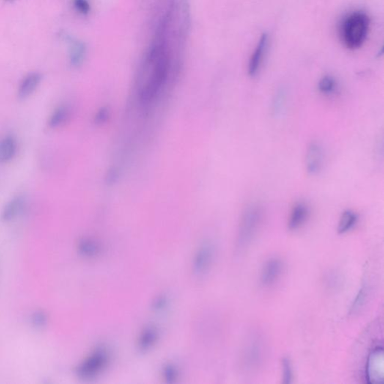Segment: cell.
Returning <instances> with one entry per match:
<instances>
[{"mask_svg":"<svg viewBox=\"0 0 384 384\" xmlns=\"http://www.w3.org/2000/svg\"><path fill=\"white\" fill-rule=\"evenodd\" d=\"M337 88V81L333 76L325 75L319 80L318 90L323 95H333L336 92Z\"/></svg>","mask_w":384,"mask_h":384,"instance_id":"20","label":"cell"},{"mask_svg":"<svg viewBox=\"0 0 384 384\" xmlns=\"http://www.w3.org/2000/svg\"><path fill=\"white\" fill-rule=\"evenodd\" d=\"M269 46V37L267 34H263L260 38L259 41L251 57L249 59L248 66V73L251 77L255 76L259 72L261 66L264 62V58L267 54V49Z\"/></svg>","mask_w":384,"mask_h":384,"instance_id":"7","label":"cell"},{"mask_svg":"<svg viewBox=\"0 0 384 384\" xmlns=\"http://www.w3.org/2000/svg\"><path fill=\"white\" fill-rule=\"evenodd\" d=\"M265 345L261 336H253L246 343L243 351V366L248 371H254L264 361Z\"/></svg>","mask_w":384,"mask_h":384,"instance_id":"4","label":"cell"},{"mask_svg":"<svg viewBox=\"0 0 384 384\" xmlns=\"http://www.w3.org/2000/svg\"><path fill=\"white\" fill-rule=\"evenodd\" d=\"M324 165V152L319 143L311 142L308 145L305 155V169L310 175H317Z\"/></svg>","mask_w":384,"mask_h":384,"instance_id":"6","label":"cell"},{"mask_svg":"<svg viewBox=\"0 0 384 384\" xmlns=\"http://www.w3.org/2000/svg\"><path fill=\"white\" fill-rule=\"evenodd\" d=\"M17 151V140L6 136L0 140V164L8 163L15 158Z\"/></svg>","mask_w":384,"mask_h":384,"instance_id":"12","label":"cell"},{"mask_svg":"<svg viewBox=\"0 0 384 384\" xmlns=\"http://www.w3.org/2000/svg\"><path fill=\"white\" fill-rule=\"evenodd\" d=\"M344 278L339 272L336 270H330L324 277V284L327 289L331 291H337L343 287Z\"/></svg>","mask_w":384,"mask_h":384,"instance_id":"17","label":"cell"},{"mask_svg":"<svg viewBox=\"0 0 384 384\" xmlns=\"http://www.w3.org/2000/svg\"><path fill=\"white\" fill-rule=\"evenodd\" d=\"M370 29V18L362 11L349 13L340 25V37L349 50H357L366 42Z\"/></svg>","mask_w":384,"mask_h":384,"instance_id":"1","label":"cell"},{"mask_svg":"<svg viewBox=\"0 0 384 384\" xmlns=\"http://www.w3.org/2000/svg\"><path fill=\"white\" fill-rule=\"evenodd\" d=\"M262 208L258 204L248 206L241 218L237 248L239 251H245L258 234L262 222Z\"/></svg>","mask_w":384,"mask_h":384,"instance_id":"2","label":"cell"},{"mask_svg":"<svg viewBox=\"0 0 384 384\" xmlns=\"http://www.w3.org/2000/svg\"><path fill=\"white\" fill-rule=\"evenodd\" d=\"M42 80V75L37 72H33L26 75L21 83L18 89V97L20 99H26L33 94L38 86L40 84Z\"/></svg>","mask_w":384,"mask_h":384,"instance_id":"11","label":"cell"},{"mask_svg":"<svg viewBox=\"0 0 384 384\" xmlns=\"http://www.w3.org/2000/svg\"><path fill=\"white\" fill-rule=\"evenodd\" d=\"M70 116V111L69 108L64 105L56 108L49 119V126L52 129L59 128L62 126L69 120Z\"/></svg>","mask_w":384,"mask_h":384,"instance_id":"14","label":"cell"},{"mask_svg":"<svg viewBox=\"0 0 384 384\" xmlns=\"http://www.w3.org/2000/svg\"><path fill=\"white\" fill-rule=\"evenodd\" d=\"M75 9L78 13L86 15L90 12V4L88 0H73Z\"/></svg>","mask_w":384,"mask_h":384,"instance_id":"24","label":"cell"},{"mask_svg":"<svg viewBox=\"0 0 384 384\" xmlns=\"http://www.w3.org/2000/svg\"><path fill=\"white\" fill-rule=\"evenodd\" d=\"M163 373L165 378L169 380L170 382H173L176 380V377H177L178 371L175 366L169 364L164 368Z\"/></svg>","mask_w":384,"mask_h":384,"instance_id":"26","label":"cell"},{"mask_svg":"<svg viewBox=\"0 0 384 384\" xmlns=\"http://www.w3.org/2000/svg\"><path fill=\"white\" fill-rule=\"evenodd\" d=\"M287 96L285 91L281 89L275 93L272 99V112L275 117H279L285 111Z\"/></svg>","mask_w":384,"mask_h":384,"instance_id":"18","label":"cell"},{"mask_svg":"<svg viewBox=\"0 0 384 384\" xmlns=\"http://www.w3.org/2000/svg\"><path fill=\"white\" fill-rule=\"evenodd\" d=\"M8 1H13V0H8Z\"/></svg>","mask_w":384,"mask_h":384,"instance_id":"28","label":"cell"},{"mask_svg":"<svg viewBox=\"0 0 384 384\" xmlns=\"http://www.w3.org/2000/svg\"><path fill=\"white\" fill-rule=\"evenodd\" d=\"M366 374L370 383H383L384 357L382 347H377L370 354L368 359Z\"/></svg>","mask_w":384,"mask_h":384,"instance_id":"5","label":"cell"},{"mask_svg":"<svg viewBox=\"0 0 384 384\" xmlns=\"http://www.w3.org/2000/svg\"><path fill=\"white\" fill-rule=\"evenodd\" d=\"M214 251L213 245L208 242L200 247L193 263V270L196 275H203L209 270L213 260Z\"/></svg>","mask_w":384,"mask_h":384,"instance_id":"8","label":"cell"},{"mask_svg":"<svg viewBox=\"0 0 384 384\" xmlns=\"http://www.w3.org/2000/svg\"><path fill=\"white\" fill-rule=\"evenodd\" d=\"M47 317L45 313L36 311L32 316V323L38 327H42L46 324Z\"/></svg>","mask_w":384,"mask_h":384,"instance_id":"27","label":"cell"},{"mask_svg":"<svg viewBox=\"0 0 384 384\" xmlns=\"http://www.w3.org/2000/svg\"><path fill=\"white\" fill-rule=\"evenodd\" d=\"M78 251L86 258H94L100 251L99 245L89 239H82L78 243Z\"/></svg>","mask_w":384,"mask_h":384,"instance_id":"19","label":"cell"},{"mask_svg":"<svg viewBox=\"0 0 384 384\" xmlns=\"http://www.w3.org/2000/svg\"><path fill=\"white\" fill-rule=\"evenodd\" d=\"M24 205L25 200L22 197L13 198L3 209L2 219L4 221H11L15 219L21 213Z\"/></svg>","mask_w":384,"mask_h":384,"instance_id":"13","label":"cell"},{"mask_svg":"<svg viewBox=\"0 0 384 384\" xmlns=\"http://www.w3.org/2000/svg\"><path fill=\"white\" fill-rule=\"evenodd\" d=\"M367 294V288L366 287H362L361 290L359 291L355 300H354V303H353L351 312H356V311H358L359 310L361 309L362 307H363V305L366 303Z\"/></svg>","mask_w":384,"mask_h":384,"instance_id":"22","label":"cell"},{"mask_svg":"<svg viewBox=\"0 0 384 384\" xmlns=\"http://www.w3.org/2000/svg\"><path fill=\"white\" fill-rule=\"evenodd\" d=\"M158 338V331L154 327H147L143 330L138 340L141 350H146L153 346Z\"/></svg>","mask_w":384,"mask_h":384,"instance_id":"15","label":"cell"},{"mask_svg":"<svg viewBox=\"0 0 384 384\" xmlns=\"http://www.w3.org/2000/svg\"><path fill=\"white\" fill-rule=\"evenodd\" d=\"M283 263L278 258H270L263 267L261 271V281L263 285L273 284L282 273Z\"/></svg>","mask_w":384,"mask_h":384,"instance_id":"9","label":"cell"},{"mask_svg":"<svg viewBox=\"0 0 384 384\" xmlns=\"http://www.w3.org/2000/svg\"><path fill=\"white\" fill-rule=\"evenodd\" d=\"M109 354L104 347L95 349L76 368V374L80 378H92L102 372L108 366Z\"/></svg>","mask_w":384,"mask_h":384,"instance_id":"3","label":"cell"},{"mask_svg":"<svg viewBox=\"0 0 384 384\" xmlns=\"http://www.w3.org/2000/svg\"><path fill=\"white\" fill-rule=\"evenodd\" d=\"M358 216L351 210H345L341 214L338 225V232L344 234L352 229L357 224Z\"/></svg>","mask_w":384,"mask_h":384,"instance_id":"16","label":"cell"},{"mask_svg":"<svg viewBox=\"0 0 384 384\" xmlns=\"http://www.w3.org/2000/svg\"><path fill=\"white\" fill-rule=\"evenodd\" d=\"M85 48L80 42H75L71 48V62L74 66H79L83 62Z\"/></svg>","mask_w":384,"mask_h":384,"instance_id":"21","label":"cell"},{"mask_svg":"<svg viewBox=\"0 0 384 384\" xmlns=\"http://www.w3.org/2000/svg\"><path fill=\"white\" fill-rule=\"evenodd\" d=\"M283 383L289 384L292 383L293 369L291 360L287 357L283 358L282 363Z\"/></svg>","mask_w":384,"mask_h":384,"instance_id":"23","label":"cell"},{"mask_svg":"<svg viewBox=\"0 0 384 384\" xmlns=\"http://www.w3.org/2000/svg\"><path fill=\"white\" fill-rule=\"evenodd\" d=\"M110 111L107 107H102L98 111L95 116L96 124H103L109 119Z\"/></svg>","mask_w":384,"mask_h":384,"instance_id":"25","label":"cell"},{"mask_svg":"<svg viewBox=\"0 0 384 384\" xmlns=\"http://www.w3.org/2000/svg\"><path fill=\"white\" fill-rule=\"evenodd\" d=\"M309 215V209L303 202L297 203L293 207L288 221V228L290 230H297L302 226L308 218Z\"/></svg>","mask_w":384,"mask_h":384,"instance_id":"10","label":"cell"}]
</instances>
